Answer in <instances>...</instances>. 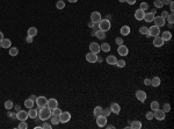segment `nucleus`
I'll return each instance as SVG.
<instances>
[{
    "mask_svg": "<svg viewBox=\"0 0 174 129\" xmlns=\"http://www.w3.org/2000/svg\"><path fill=\"white\" fill-rule=\"evenodd\" d=\"M144 21L147 22V23H150V22H153V20H154V14H152L151 12H145V15H144Z\"/></svg>",
    "mask_w": 174,
    "mask_h": 129,
    "instance_id": "nucleus-19",
    "label": "nucleus"
},
{
    "mask_svg": "<svg viewBox=\"0 0 174 129\" xmlns=\"http://www.w3.org/2000/svg\"><path fill=\"white\" fill-rule=\"evenodd\" d=\"M150 108H151V110H153V112H154V110H157L158 108H159V102H158V101H152V102H151V105H150Z\"/></svg>",
    "mask_w": 174,
    "mask_h": 129,
    "instance_id": "nucleus-35",
    "label": "nucleus"
},
{
    "mask_svg": "<svg viewBox=\"0 0 174 129\" xmlns=\"http://www.w3.org/2000/svg\"><path fill=\"white\" fill-rule=\"evenodd\" d=\"M162 110H164L165 113H168V112H171V105H169L168 102L164 103V106H162Z\"/></svg>",
    "mask_w": 174,
    "mask_h": 129,
    "instance_id": "nucleus-41",
    "label": "nucleus"
},
{
    "mask_svg": "<svg viewBox=\"0 0 174 129\" xmlns=\"http://www.w3.org/2000/svg\"><path fill=\"white\" fill-rule=\"evenodd\" d=\"M164 40H162L160 36H155L154 38H153V45L154 47H157V48H160V47H162L164 45Z\"/></svg>",
    "mask_w": 174,
    "mask_h": 129,
    "instance_id": "nucleus-17",
    "label": "nucleus"
},
{
    "mask_svg": "<svg viewBox=\"0 0 174 129\" xmlns=\"http://www.w3.org/2000/svg\"><path fill=\"white\" fill-rule=\"evenodd\" d=\"M104 127H107L108 129H114V128H115V126H111V124H110V126H107V124H106Z\"/></svg>",
    "mask_w": 174,
    "mask_h": 129,
    "instance_id": "nucleus-59",
    "label": "nucleus"
},
{
    "mask_svg": "<svg viewBox=\"0 0 174 129\" xmlns=\"http://www.w3.org/2000/svg\"><path fill=\"white\" fill-rule=\"evenodd\" d=\"M169 11H171V13L174 12V3H173V1L169 4Z\"/></svg>",
    "mask_w": 174,
    "mask_h": 129,
    "instance_id": "nucleus-51",
    "label": "nucleus"
},
{
    "mask_svg": "<svg viewBox=\"0 0 174 129\" xmlns=\"http://www.w3.org/2000/svg\"><path fill=\"white\" fill-rule=\"evenodd\" d=\"M115 43H116L117 45L123 44V38H122V37H116V38H115Z\"/></svg>",
    "mask_w": 174,
    "mask_h": 129,
    "instance_id": "nucleus-48",
    "label": "nucleus"
},
{
    "mask_svg": "<svg viewBox=\"0 0 174 129\" xmlns=\"http://www.w3.org/2000/svg\"><path fill=\"white\" fill-rule=\"evenodd\" d=\"M14 109H15V110H16V112H19V110H20V109H21L20 105H15V106H14Z\"/></svg>",
    "mask_w": 174,
    "mask_h": 129,
    "instance_id": "nucleus-57",
    "label": "nucleus"
},
{
    "mask_svg": "<svg viewBox=\"0 0 174 129\" xmlns=\"http://www.w3.org/2000/svg\"><path fill=\"white\" fill-rule=\"evenodd\" d=\"M146 92L143 91V90H138V91L136 92V98L137 100H139L140 102H144V101L146 100Z\"/></svg>",
    "mask_w": 174,
    "mask_h": 129,
    "instance_id": "nucleus-9",
    "label": "nucleus"
},
{
    "mask_svg": "<svg viewBox=\"0 0 174 129\" xmlns=\"http://www.w3.org/2000/svg\"><path fill=\"white\" fill-rule=\"evenodd\" d=\"M121 35L122 36H128V35H130V31H131V29H130V27L129 26H123V27H121Z\"/></svg>",
    "mask_w": 174,
    "mask_h": 129,
    "instance_id": "nucleus-21",
    "label": "nucleus"
},
{
    "mask_svg": "<svg viewBox=\"0 0 174 129\" xmlns=\"http://www.w3.org/2000/svg\"><path fill=\"white\" fill-rule=\"evenodd\" d=\"M111 27V23L109 21V19H101L100 22L97 23V28L102 31H108Z\"/></svg>",
    "mask_w": 174,
    "mask_h": 129,
    "instance_id": "nucleus-2",
    "label": "nucleus"
},
{
    "mask_svg": "<svg viewBox=\"0 0 174 129\" xmlns=\"http://www.w3.org/2000/svg\"><path fill=\"white\" fill-rule=\"evenodd\" d=\"M16 119H18L19 121H26V120L28 119V112L20 109L19 112H16Z\"/></svg>",
    "mask_w": 174,
    "mask_h": 129,
    "instance_id": "nucleus-7",
    "label": "nucleus"
},
{
    "mask_svg": "<svg viewBox=\"0 0 174 129\" xmlns=\"http://www.w3.org/2000/svg\"><path fill=\"white\" fill-rule=\"evenodd\" d=\"M167 22H168V23H173L174 22V15H173V13H169L168 15H167Z\"/></svg>",
    "mask_w": 174,
    "mask_h": 129,
    "instance_id": "nucleus-44",
    "label": "nucleus"
},
{
    "mask_svg": "<svg viewBox=\"0 0 174 129\" xmlns=\"http://www.w3.org/2000/svg\"><path fill=\"white\" fill-rule=\"evenodd\" d=\"M34 105H35V101H32L30 98L26 99V101H24V106H26L27 108H32V107H34Z\"/></svg>",
    "mask_w": 174,
    "mask_h": 129,
    "instance_id": "nucleus-31",
    "label": "nucleus"
},
{
    "mask_svg": "<svg viewBox=\"0 0 174 129\" xmlns=\"http://www.w3.org/2000/svg\"><path fill=\"white\" fill-rule=\"evenodd\" d=\"M161 1H162V4H164V5H169L173 0H161Z\"/></svg>",
    "mask_w": 174,
    "mask_h": 129,
    "instance_id": "nucleus-53",
    "label": "nucleus"
},
{
    "mask_svg": "<svg viewBox=\"0 0 174 129\" xmlns=\"http://www.w3.org/2000/svg\"><path fill=\"white\" fill-rule=\"evenodd\" d=\"M94 26H95V23H93L92 21L88 22V27H89V28H94Z\"/></svg>",
    "mask_w": 174,
    "mask_h": 129,
    "instance_id": "nucleus-56",
    "label": "nucleus"
},
{
    "mask_svg": "<svg viewBox=\"0 0 174 129\" xmlns=\"http://www.w3.org/2000/svg\"><path fill=\"white\" fill-rule=\"evenodd\" d=\"M26 41H27L28 43H31V42H32V37H31V36H27V38H26Z\"/></svg>",
    "mask_w": 174,
    "mask_h": 129,
    "instance_id": "nucleus-54",
    "label": "nucleus"
},
{
    "mask_svg": "<svg viewBox=\"0 0 174 129\" xmlns=\"http://www.w3.org/2000/svg\"><path fill=\"white\" fill-rule=\"evenodd\" d=\"M62 112H63V110L60 109V108L56 107V108H53V109H51V115H56V116H59L60 113H62Z\"/></svg>",
    "mask_w": 174,
    "mask_h": 129,
    "instance_id": "nucleus-37",
    "label": "nucleus"
},
{
    "mask_svg": "<svg viewBox=\"0 0 174 129\" xmlns=\"http://www.w3.org/2000/svg\"><path fill=\"white\" fill-rule=\"evenodd\" d=\"M37 115H38V112H37V109H34V108H29V110H28V117H30V119H36Z\"/></svg>",
    "mask_w": 174,
    "mask_h": 129,
    "instance_id": "nucleus-24",
    "label": "nucleus"
},
{
    "mask_svg": "<svg viewBox=\"0 0 174 129\" xmlns=\"http://www.w3.org/2000/svg\"><path fill=\"white\" fill-rule=\"evenodd\" d=\"M96 124L100 127V128H103V127L107 124V117L103 116V115L96 116Z\"/></svg>",
    "mask_w": 174,
    "mask_h": 129,
    "instance_id": "nucleus-10",
    "label": "nucleus"
},
{
    "mask_svg": "<svg viewBox=\"0 0 174 129\" xmlns=\"http://www.w3.org/2000/svg\"><path fill=\"white\" fill-rule=\"evenodd\" d=\"M2 38H4V34H2L1 31H0V42L2 41Z\"/></svg>",
    "mask_w": 174,
    "mask_h": 129,
    "instance_id": "nucleus-60",
    "label": "nucleus"
},
{
    "mask_svg": "<svg viewBox=\"0 0 174 129\" xmlns=\"http://www.w3.org/2000/svg\"><path fill=\"white\" fill-rule=\"evenodd\" d=\"M168 14H169V13L167 12V11H164V12L161 13V15H160V17H161V18H164V19H166V18H167V15H168Z\"/></svg>",
    "mask_w": 174,
    "mask_h": 129,
    "instance_id": "nucleus-50",
    "label": "nucleus"
},
{
    "mask_svg": "<svg viewBox=\"0 0 174 129\" xmlns=\"http://www.w3.org/2000/svg\"><path fill=\"white\" fill-rule=\"evenodd\" d=\"M71 120V113L70 112H62L59 115V121L60 123H67Z\"/></svg>",
    "mask_w": 174,
    "mask_h": 129,
    "instance_id": "nucleus-4",
    "label": "nucleus"
},
{
    "mask_svg": "<svg viewBox=\"0 0 174 129\" xmlns=\"http://www.w3.org/2000/svg\"><path fill=\"white\" fill-rule=\"evenodd\" d=\"M100 49H101L103 52H109V51H110V49H111V47L109 45V43L103 42L101 45H100Z\"/></svg>",
    "mask_w": 174,
    "mask_h": 129,
    "instance_id": "nucleus-28",
    "label": "nucleus"
},
{
    "mask_svg": "<svg viewBox=\"0 0 174 129\" xmlns=\"http://www.w3.org/2000/svg\"><path fill=\"white\" fill-rule=\"evenodd\" d=\"M109 108H110L111 113H114V114H116V115L120 114V112H121V106L118 105L117 102H113V103L110 105V107H109Z\"/></svg>",
    "mask_w": 174,
    "mask_h": 129,
    "instance_id": "nucleus-15",
    "label": "nucleus"
},
{
    "mask_svg": "<svg viewBox=\"0 0 174 129\" xmlns=\"http://www.w3.org/2000/svg\"><path fill=\"white\" fill-rule=\"evenodd\" d=\"M160 37L164 40V42H167V41H171L172 40V33L171 31H164V33L161 34V36Z\"/></svg>",
    "mask_w": 174,
    "mask_h": 129,
    "instance_id": "nucleus-22",
    "label": "nucleus"
},
{
    "mask_svg": "<svg viewBox=\"0 0 174 129\" xmlns=\"http://www.w3.org/2000/svg\"><path fill=\"white\" fill-rule=\"evenodd\" d=\"M151 13H152V14H155V13H157V10H155V8H153V10H151Z\"/></svg>",
    "mask_w": 174,
    "mask_h": 129,
    "instance_id": "nucleus-61",
    "label": "nucleus"
},
{
    "mask_svg": "<svg viewBox=\"0 0 174 129\" xmlns=\"http://www.w3.org/2000/svg\"><path fill=\"white\" fill-rule=\"evenodd\" d=\"M148 34H150L151 36H153V37H155V36H159L160 35V28L157 26H152L148 28Z\"/></svg>",
    "mask_w": 174,
    "mask_h": 129,
    "instance_id": "nucleus-12",
    "label": "nucleus"
},
{
    "mask_svg": "<svg viewBox=\"0 0 174 129\" xmlns=\"http://www.w3.org/2000/svg\"><path fill=\"white\" fill-rule=\"evenodd\" d=\"M101 14H100L99 12H93L92 14H90V21L93 22V23L97 25L100 22V20H101Z\"/></svg>",
    "mask_w": 174,
    "mask_h": 129,
    "instance_id": "nucleus-11",
    "label": "nucleus"
},
{
    "mask_svg": "<svg viewBox=\"0 0 174 129\" xmlns=\"http://www.w3.org/2000/svg\"><path fill=\"white\" fill-rule=\"evenodd\" d=\"M48 106L50 109H53V108H56V107H58V101L56 100L55 98H51V99H48Z\"/></svg>",
    "mask_w": 174,
    "mask_h": 129,
    "instance_id": "nucleus-18",
    "label": "nucleus"
},
{
    "mask_svg": "<svg viewBox=\"0 0 174 129\" xmlns=\"http://www.w3.org/2000/svg\"><path fill=\"white\" fill-rule=\"evenodd\" d=\"M95 37H97L99 40H104V38L107 37L106 36V31H102V30H100V29H97L96 31H95Z\"/></svg>",
    "mask_w": 174,
    "mask_h": 129,
    "instance_id": "nucleus-25",
    "label": "nucleus"
},
{
    "mask_svg": "<svg viewBox=\"0 0 174 129\" xmlns=\"http://www.w3.org/2000/svg\"><path fill=\"white\" fill-rule=\"evenodd\" d=\"M0 43H1V48H5V49H9L12 45V41L9 38H5V37L2 38V41Z\"/></svg>",
    "mask_w": 174,
    "mask_h": 129,
    "instance_id": "nucleus-20",
    "label": "nucleus"
},
{
    "mask_svg": "<svg viewBox=\"0 0 174 129\" xmlns=\"http://www.w3.org/2000/svg\"><path fill=\"white\" fill-rule=\"evenodd\" d=\"M144 85H146V86L151 85V79H148V78H145V79H144Z\"/></svg>",
    "mask_w": 174,
    "mask_h": 129,
    "instance_id": "nucleus-49",
    "label": "nucleus"
},
{
    "mask_svg": "<svg viewBox=\"0 0 174 129\" xmlns=\"http://www.w3.org/2000/svg\"><path fill=\"white\" fill-rule=\"evenodd\" d=\"M139 33L142 34V35H146V34L148 33V28L147 27H140V28H139Z\"/></svg>",
    "mask_w": 174,
    "mask_h": 129,
    "instance_id": "nucleus-42",
    "label": "nucleus"
},
{
    "mask_svg": "<svg viewBox=\"0 0 174 129\" xmlns=\"http://www.w3.org/2000/svg\"><path fill=\"white\" fill-rule=\"evenodd\" d=\"M139 8H140V10H143L144 12H146L147 10H150V7H148V4H147V3H142V4H140V7H139Z\"/></svg>",
    "mask_w": 174,
    "mask_h": 129,
    "instance_id": "nucleus-43",
    "label": "nucleus"
},
{
    "mask_svg": "<svg viewBox=\"0 0 174 129\" xmlns=\"http://www.w3.org/2000/svg\"><path fill=\"white\" fill-rule=\"evenodd\" d=\"M89 50H90V52L99 54V52L101 51V49H100V44H97L96 42H92V43L89 44Z\"/></svg>",
    "mask_w": 174,
    "mask_h": 129,
    "instance_id": "nucleus-14",
    "label": "nucleus"
},
{
    "mask_svg": "<svg viewBox=\"0 0 174 129\" xmlns=\"http://www.w3.org/2000/svg\"><path fill=\"white\" fill-rule=\"evenodd\" d=\"M96 59H97V54H94V52H88L86 55V61L88 63H96Z\"/></svg>",
    "mask_w": 174,
    "mask_h": 129,
    "instance_id": "nucleus-13",
    "label": "nucleus"
},
{
    "mask_svg": "<svg viewBox=\"0 0 174 129\" xmlns=\"http://www.w3.org/2000/svg\"><path fill=\"white\" fill-rule=\"evenodd\" d=\"M111 114V110H110V108H102V113H101V115H103V116H109V115Z\"/></svg>",
    "mask_w": 174,
    "mask_h": 129,
    "instance_id": "nucleus-39",
    "label": "nucleus"
},
{
    "mask_svg": "<svg viewBox=\"0 0 174 129\" xmlns=\"http://www.w3.org/2000/svg\"><path fill=\"white\" fill-rule=\"evenodd\" d=\"M67 1H70V3H77L78 0H67Z\"/></svg>",
    "mask_w": 174,
    "mask_h": 129,
    "instance_id": "nucleus-62",
    "label": "nucleus"
},
{
    "mask_svg": "<svg viewBox=\"0 0 174 129\" xmlns=\"http://www.w3.org/2000/svg\"><path fill=\"white\" fill-rule=\"evenodd\" d=\"M35 103L37 105V107H38V108L46 107V105H48V99H46L45 96H43V95L37 96V99H36V101H35Z\"/></svg>",
    "mask_w": 174,
    "mask_h": 129,
    "instance_id": "nucleus-3",
    "label": "nucleus"
},
{
    "mask_svg": "<svg viewBox=\"0 0 174 129\" xmlns=\"http://www.w3.org/2000/svg\"><path fill=\"white\" fill-rule=\"evenodd\" d=\"M18 54H19V49L18 48H15V47H11L9 48V56H18Z\"/></svg>",
    "mask_w": 174,
    "mask_h": 129,
    "instance_id": "nucleus-32",
    "label": "nucleus"
},
{
    "mask_svg": "<svg viewBox=\"0 0 174 129\" xmlns=\"http://www.w3.org/2000/svg\"><path fill=\"white\" fill-rule=\"evenodd\" d=\"M50 121H51V124H52V126H57V124L60 123L59 116H56V115H51V116H50Z\"/></svg>",
    "mask_w": 174,
    "mask_h": 129,
    "instance_id": "nucleus-30",
    "label": "nucleus"
},
{
    "mask_svg": "<svg viewBox=\"0 0 174 129\" xmlns=\"http://www.w3.org/2000/svg\"><path fill=\"white\" fill-rule=\"evenodd\" d=\"M154 7L155 8H162L164 7V4H162V1L161 0H154Z\"/></svg>",
    "mask_w": 174,
    "mask_h": 129,
    "instance_id": "nucleus-40",
    "label": "nucleus"
},
{
    "mask_svg": "<svg viewBox=\"0 0 174 129\" xmlns=\"http://www.w3.org/2000/svg\"><path fill=\"white\" fill-rule=\"evenodd\" d=\"M101 113H102L101 106H96V107L94 108V110H93V115H94V116H99V115H101Z\"/></svg>",
    "mask_w": 174,
    "mask_h": 129,
    "instance_id": "nucleus-33",
    "label": "nucleus"
},
{
    "mask_svg": "<svg viewBox=\"0 0 174 129\" xmlns=\"http://www.w3.org/2000/svg\"><path fill=\"white\" fill-rule=\"evenodd\" d=\"M37 116H38V119L42 120V121H46V120H49L51 116V109L48 106H46V107H43V108H39Z\"/></svg>",
    "mask_w": 174,
    "mask_h": 129,
    "instance_id": "nucleus-1",
    "label": "nucleus"
},
{
    "mask_svg": "<svg viewBox=\"0 0 174 129\" xmlns=\"http://www.w3.org/2000/svg\"><path fill=\"white\" fill-rule=\"evenodd\" d=\"M144 15H145V12H144L143 10H140V8H138V10H136V12H135V19L138 20V21H142V20L144 19Z\"/></svg>",
    "mask_w": 174,
    "mask_h": 129,
    "instance_id": "nucleus-16",
    "label": "nucleus"
},
{
    "mask_svg": "<svg viewBox=\"0 0 174 129\" xmlns=\"http://www.w3.org/2000/svg\"><path fill=\"white\" fill-rule=\"evenodd\" d=\"M28 36H31V37H35L37 35V28L36 27H30L28 28Z\"/></svg>",
    "mask_w": 174,
    "mask_h": 129,
    "instance_id": "nucleus-29",
    "label": "nucleus"
},
{
    "mask_svg": "<svg viewBox=\"0 0 174 129\" xmlns=\"http://www.w3.org/2000/svg\"><path fill=\"white\" fill-rule=\"evenodd\" d=\"M130 128H132V129H140L142 128V122L138 121V120H134V121L131 122V124H130Z\"/></svg>",
    "mask_w": 174,
    "mask_h": 129,
    "instance_id": "nucleus-27",
    "label": "nucleus"
},
{
    "mask_svg": "<svg viewBox=\"0 0 174 129\" xmlns=\"http://www.w3.org/2000/svg\"><path fill=\"white\" fill-rule=\"evenodd\" d=\"M13 107H14V103L12 100H7L6 102H5V108H6L7 110H11Z\"/></svg>",
    "mask_w": 174,
    "mask_h": 129,
    "instance_id": "nucleus-36",
    "label": "nucleus"
},
{
    "mask_svg": "<svg viewBox=\"0 0 174 129\" xmlns=\"http://www.w3.org/2000/svg\"><path fill=\"white\" fill-rule=\"evenodd\" d=\"M19 129H28V124L26 123V121H21L19 123Z\"/></svg>",
    "mask_w": 174,
    "mask_h": 129,
    "instance_id": "nucleus-45",
    "label": "nucleus"
},
{
    "mask_svg": "<svg viewBox=\"0 0 174 129\" xmlns=\"http://www.w3.org/2000/svg\"><path fill=\"white\" fill-rule=\"evenodd\" d=\"M153 116H154V119H157L158 121H162V120L165 119V116H166V113H165L162 109L158 108L157 110L153 112Z\"/></svg>",
    "mask_w": 174,
    "mask_h": 129,
    "instance_id": "nucleus-5",
    "label": "nucleus"
},
{
    "mask_svg": "<svg viewBox=\"0 0 174 129\" xmlns=\"http://www.w3.org/2000/svg\"><path fill=\"white\" fill-rule=\"evenodd\" d=\"M42 128H43V129H51V128H52V124H51V123H46V122H44V123H43V126H42Z\"/></svg>",
    "mask_w": 174,
    "mask_h": 129,
    "instance_id": "nucleus-47",
    "label": "nucleus"
},
{
    "mask_svg": "<svg viewBox=\"0 0 174 129\" xmlns=\"http://www.w3.org/2000/svg\"><path fill=\"white\" fill-rule=\"evenodd\" d=\"M117 54L120 55V56H127V55L129 54V49H128V47H125L124 44H121L117 47Z\"/></svg>",
    "mask_w": 174,
    "mask_h": 129,
    "instance_id": "nucleus-8",
    "label": "nucleus"
},
{
    "mask_svg": "<svg viewBox=\"0 0 174 129\" xmlns=\"http://www.w3.org/2000/svg\"><path fill=\"white\" fill-rule=\"evenodd\" d=\"M125 3H128L129 5H135V4H136V0H125Z\"/></svg>",
    "mask_w": 174,
    "mask_h": 129,
    "instance_id": "nucleus-52",
    "label": "nucleus"
},
{
    "mask_svg": "<svg viewBox=\"0 0 174 129\" xmlns=\"http://www.w3.org/2000/svg\"><path fill=\"white\" fill-rule=\"evenodd\" d=\"M160 83H161V80H160L159 77H153L152 79H151V86L158 87V86H160Z\"/></svg>",
    "mask_w": 174,
    "mask_h": 129,
    "instance_id": "nucleus-26",
    "label": "nucleus"
},
{
    "mask_svg": "<svg viewBox=\"0 0 174 129\" xmlns=\"http://www.w3.org/2000/svg\"><path fill=\"white\" fill-rule=\"evenodd\" d=\"M0 48H1V43H0Z\"/></svg>",
    "mask_w": 174,
    "mask_h": 129,
    "instance_id": "nucleus-64",
    "label": "nucleus"
},
{
    "mask_svg": "<svg viewBox=\"0 0 174 129\" xmlns=\"http://www.w3.org/2000/svg\"><path fill=\"white\" fill-rule=\"evenodd\" d=\"M125 64H127V63H125L124 59H117V62H116L115 65L117 66V68H121V69H122V68H124V66H125Z\"/></svg>",
    "mask_w": 174,
    "mask_h": 129,
    "instance_id": "nucleus-38",
    "label": "nucleus"
},
{
    "mask_svg": "<svg viewBox=\"0 0 174 129\" xmlns=\"http://www.w3.org/2000/svg\"><path fill=\"white\" fill-rule=\"evenodd\" d=\"M153 22H154V26L161 28V27H164L165 25H166V19H164V18H161V17H154Z\"/></svg>",
    "mask_w": 174,
    "mask_h": 129,
    "instance_id": "nucleus-6",
    "label": "nucleus"
},
{
    "mask_svg": "<svg viewBox=\"0 0 174 129\" xmlns=\"http://www.w3.org/2000/svg\"><path fill=\"white\" fill-rule=\"evenodd\" d=\"M96 62H97V63H102V62H103V59H102V57H101V56H99V55H97V59H96Z\"/></svg>",
    "mask_w": 174,
    "mask_h": 129,
    "instance_id": "nucleus-55",
    "label": "nucleus"
},
{
    "mask_svg": "<svg viewBox=\"0 0 174 129\" xmlns=\"http://www.w3.org/2000/svg\"><path fill=\"white\" fill-rule=\"evenodd\" d=\"M56 7L58 10H64L65 8V1L64 0H58L57 3H56Z\"/></svg>",
    "mask_w": 174,
    "mask_h": 129,
    "instance_id": "nucleus-34",
    "label": "nucleus"
},
{
    "mask_svg": "<svg viewBox=\"0 0 174 129\" xmlns=\"http://www.w3.org/2000/svg\"><path fill=\"white\" fill-rule=\"evenodd\" d=\"M120 3H125V0H118Z\"/></svg>",
    "mask_w": 174,
    "mask_h": 129,
    "instance_id": "nucleus-63",
    "label": "nucleus"
},
{
    "mask_svg": "<svg viewBox=\"0 0 174 129\" xmlns=\"http://www.w3.org/2000/svg\"><path fill=\"white\" fill-rule=\"evenodd\" d=\"M30 99H31V100H32V101H36L37 96H35V95H30Z\"/></svg>",
    "mask_w": 174,
    "mask_h": 129,
    "instance_id": "nucleus-58",
    "label": "nucleus"
},
{
    "mask_svg": "<svg viewBox=\"0 0 174 129\" xmlns=\"http://www.w3.org/2000/svg\"><path fill=\"white\" fill-rule=\"evenodd\" d=\"M106 62L109 65H115L116 62H117V58H116V56H114V55H110V56H108L106 58Z\"/></svg>",
    "mask_w": 174,
    "mask_h": 129,
    "instance_id": "nucleus-23",
    "label": "nucleus"
},
{
    "mask_svg": "<svg viewBox=\"0 0 174 129\" xmlns=\"http://www.w3.org/2000/svg\"><path fill=\"white\" fill-rule=\"evenodd\" d=\"M145 116H146V119H147L148 121L153 120V119H154V116H153V110H151V112H147V113H146Z\"/></svg>",
    "mask_w": 174,
    "mask_h": 129,
    "instance_id": "nucleus-46",
    "label": "nucleus"
}]
</instances>
